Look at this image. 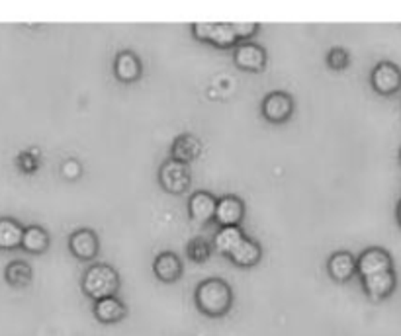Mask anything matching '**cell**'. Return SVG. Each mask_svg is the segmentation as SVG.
Instances as JSON below:
<instances>
[{
  "mask_svg": "<svg viewBox=\"0 0 401 336\" xmlns=\"http://www.w3.org/2000/svg\"><path fill=\"white\" fill-rule=\"evenodd\" d=\"M92 311H94V317L104 325L120 323L127 315L124 301H120L117 297H106V299L94 301V309Z\"/></svg>",
  "mask_w": 401,
  "mask_h": 336,
  "instance_id": "15",
  "label": "cell"
},
{
  "mask_svg": "<svg viewBox=\"0 0 401 336\" xmlns=\"http://www.w3.org/2000/svg\"><path fill=\"white\" fill-rule=\"evenodd\" d=\"M217 200L210 192H196L188 200V213L196 223H210L215 219Z\"/></svg>",
  "mask_w": 401,
  "mask_h": 336,
  "instance_id": "10",
  "label": "cell"
},
{
  "mask_svg": "<svg viewBox=\"0 0 401 336\" xmlns=\"http://www.w3.org/2000/svg\"><path fill=\"white\" fill-rule=\"evenodd\" d=\"M22 247L26 248L27 252H36V254L44 252L45 248L49 247V235H47V231L37 227V225L24 229Z\"/></svg>",
  "mask_w": 401,
  "mask_h": 336,
  "instance_id": "21",
  "label": "cell"
},
{
  "mask_svg": "<svg viewBox=\"0 0 401 336\" xmlns=\"http://www.w3.org/2000/svg\"><path fill=\"white\" fill-rule=\"evenodd\" d=\"M6 280L12 285H26L32 280V270L26 262H12L6 268Z\"/></svg>",
  "mask_w": 401,
  "mask_h": 336,
  "instance_id": "22",
  "label": "cell"
},
{
  "mask_svg": "<svg viewBox=\"0 0 401 336\" xmlns=\"http://www.w3.org/2000/svg\"><path fill=\"white\" fill-rule=\"evenodd\" d=\"M24 229L14 219H0V248L12 250L22 245Z\"/></svg>",
  "mask_w": 401,
  "mask_h": 336,
  "instance_id": "20",
  "label": "cell"
},
{
  "mask_svg": "<svg viewBox=\"0 0 401 336\" xmlns=\"http://www.w3.org/2000/svg\"><path fill=\"white\" fill-rule=\"evenodd\" d=\"M243 239H245V235H243V231L239 227H222L214 237V247L219 254L229 258Z\"/></svg>",
  "mask_w": 401,
  "mask_h": 336,
  "instance_id": "19",
  "label": "cell"
},
{
  "mask_svg": "<svg viewBox=\"0 0 401 336\" xmlns=\"http://www.w3.org/2000/svg\"><path fill=\"white\" fill-rule=\"evenodd\" d=\"M327 270H329V276L335 282H348L352 276L357 274V258L347 250H339L329 258Z\"/></svg>",
  "mask_w": 401,
  "mask_h": 336,
  "instance_id": "13",
  "label": "cell"
},
{
  "mask_svg": "<svg viewBox=\"0 0 401 336\" xmlns=\"http://www.w3.org/2000/svg\"><path fill=\"white\" fill-rule=\"evenodd\" d=\"M192 34L200 41H205V44H212L215 47H233L239 39L233 32L231 24H223V22H217V24H205V22H196L192 24Z\"/></svg>",
  "mask_w": 401,
  "mask_h": 336,
  "instance_id": "4",
  "label": "cell"
},
{
  "mask_svg": "<svg viewBox=\"0 0 401 336\" xmlns=\"http://www.w3.org/2000/svg\"><path fill=\"white\" fill-rule=\"evenodd\" d=\"M82 292L94 301L116 297L120 290V276L108 264H92L82 276Z\"/></svg>",
  "mask_w": 401,
  "mask_h": 336,
  "instance_id": "2",
  "label": "cell"
},
{
  "mask_svg": "<svg viewBox=\"0 0 401 336\" xmlns=\"http://www.w3.org/2000/svg\"><path fill=\"white\" fill-rule=\"evenodd\" d=\"M63 174L67 178H77L80 174V164L79 162H75V160H67V162L63 164Z\"/></svg>",
  "mask_w": 401,
  "mask_h": 336,
  "instance_id": "26",
  "label": "cell"
},
{
  "mask_svg": "<svg viewBox=\"0 0 401 336\" xmlns=\"http://www.w3.org/2000/svg\"><path fill=\"white\" fill-rule=\"evenodd\" d=\"M237 266H243V268H250V266L259 264V260L262 258V248L257 240L253 239H245L241 240V245L235 250L233 254L229 257Z\"/></svg>",
  "mask_w": 401,
  "mask_h": 336,
  "instance_id": "18",
  "label": "cell"
},
{
  "mask_svg": "<svg viewBox=\"0 0 401 336\" xmlns=\"http://www.w3.org/2000/svg\"><path fill=\"white\" fill-rule=\"evenodd\" d=\"M20 164L24 167V170H26V172H32V170L36 168V160L32 159L30 155H22V159H20Z\"/></svg>",
  "mask_w": 401,
  "mask_h": 336,
  "instance_id": "27",
  "label": "cell"
},
{
  "mask_svg": "<svg viewBox=\"0 0 401 336\" xmlns=\"http://www.w3.org/2000/svg\"><path fill=\"white\" fill-rule=\"evenodd\" d=\"M235 65L243 69V71L249 72H260L267 67V53L265 49L257 44H249V41H243L235 47V53H233Z\"/></svg>",
  "mask_w": 401,
  "mask_h": 336,
  "instance_id": "8",
  "label": "cell"
},
{
  "mask_svg": "<svg viewBox=\"0 0 401 336\" xmlns=\"http://www.w3.org/2000/svg\"><path fill=\"white\" fill-rule=\"evenodd\" d=\"M190 168L186 162L169 159L159 170V182L165 192L169 194H184L190 186Z\"/></svg>",
  "mask_w": 401,
  "mask_h": 336,
  "instance_id": "3",
  "label": "cell"
},
{
  "mask_svg": "<svg viewBox=\"0 0 401 336\" xmlns=\"http://www.w3.org/2000/svg\"><path fill=\"white\" fill-rule=\"evenodd\" d=\"M262 115L270 124H284L294 112V100L286 92H270L262 100Z\"/></svg>",
  "mask_w": 401,
  "mask_h": 336,
  "instance_id": "6",
  "label": "cell"
},
{
  "mask_svg": "<svg viewBox=\"0 0 401 336\" xmlns=\"http://www.w3.org/2000/svg\"><path fill=\"white\" fill-rule=\"evenodd\" d=\"M233 32H235V36L237 39H249L257 34V30H259V24H255V22H233L231 24Z\"/></svg>",
  "mask_w": 401,
  "mask_h": 336,
  "instance_id": "25",
  "label": "cell"
},
{
  "mask_svg": "<svg viewBox=\"0 0 401 336\" xmlns=\"http://www.w3.org/2000/svg\"><path fill=\"white\" fill-rule=\"evenodd\" d=\"M69 247H71L72 254L80 260H92L98 254V237L90 229L75 231L69 239Z\"/></svg>",
  "mask_w": 401,
  "mask_h": 336,
  "instance_id": "11",
  "label": "cell"
},
{
  "mask_svg": "<svg viewBox=\"0 0 401 336\" xmlns=\"http://www.w3.org/2000/svg\"><path fill=\"white\" fill-rule=\"evenodd\" d=\"M153 272L160 282L174 283L182 276V260L174 252H160L153 262Z\"/></svg>",
  "mask_w": 401,
  "mask_h": 336,
  "instance_id": "12",
  "label": "cell"
},
{
  "mask_svg": "<svg viewBox=\"0 0 401 336\" xmlns=\"http://www.w3.org/2000/svg\"><path fill=\"white\" fill-rule=\"evenodd\" d=\"M245 217V204L237 195H223L217 200L215 219L222 227H239V223Z\"/></svg>",
  "mask_w": 401,
  "mask_h": 336,
  "instance_id": "9",
  "label": "cell"
},
{
  "mask_svg": "<svg viewBox=\"0 0 401 336\" xmlns=\"http://www.w3.org/2000/svg\"><path fill=\"white\" fill-rule=\"evenodd\" d=\"M327 65L335 71H340L348 65V53L340 47H333L329 53H327Z\"/></svg>",
  "mask_w": 401,
  "mask_h": 336,
  "instance_id": "24",
  "label": "cell"
},
{
  "mask_svg": "<svg viewBox=\"0 0 401 336\" xmlns=\"http://www.w3.org/2000/svg\"><path fill=\"white\" fill-rule=\"evenodd\" d=\"M362 287H364L366 295L370 299L380 301L383 297H388L395 287V274L393 270L382 272V274L370 276V278H362Z\"/></svg>",
  "mask_w": 401,
  "mask_h": 336,
  "instance_id": "14",
  "label": "cell"
},
{
  "mask_svg": "<svg viewBox=\"0 0 401 336\" xmlns=\"http://www.w3.org/2000/svg\"><path fill=\"white\" fill-rule=\"evenodd\" d=\"M388 270H392V257L382 248H368L357 260V272L360 278H370Z\"/></svg>",
  "mask_w": 401,
  "mask_h": 336,
  "instance_id": "7",
  "label": "cell"
},
{
  "mask_svg": "<svg viewBox=\"0 0 401 336\" xmlns=\"http://www.w3.org/2000/svg\"><path fill=\"white\" fill-rule=\"evenodd\" d=\"M370 82H372V89L378 94L390 96V94H395L401 89V71L393 63H378L374 71H372Z\"/></svg>",
  "mask_w": 401,
  "mask_h": 336,
  "instance_id": "5",
  "label": "cell"
},
{
  "mask_svg": "<svg viewBox=\"0 0 401 336\" xmlns=\"http://www.w3.org/2000/svg\"><path fill=\"white\" fill-rule=\"evenodd\" d=\"M172 159L174 160H180V162H190V160H194L202 153V143L198 141L194 135H190V133H184V135H179L174 143H172Z\"/></svg>",
  "mask_w": 401,
  "mask_h": 336,
  "instance_id": "17",
  "label": "cell"
},
{
  "mask_svg": "<svg viewBox=\"0 0 401 336\" xmlns=\"http://www.w3.org/2000/svg\"><path fill=\"white\" fill-rule=\"evenodd\" d=\"M114 72L116 79L122 82H135L141 77V61L134 51H122L117 53L116 63H114Z\"/></svg>",
  "mask_w": 401,
  "mask_h": 336,
  "instance_id": "16",
  "label": "cell"
},
{
  "mask_svg": "<svg viewBox=\"0 0 401 336\" xmlns=\"http://www.w3.org/2000/svg\"><path fill=\"white\" fill-rule=\"evenodd\" d=\"M194 299L200 313H204L205 317H223L231 309L233 292L227 282L219 278H210L198 285Z\"/></svg>",
  "mask_w": 401,
  "mask_h": 336,
  "instance_id": "1",
  "label": "cell"
},
{
  "mask_svg": "<svg viewBox=\"0 0 401 336\" xmlns=\"http://www.w3.org/2000/svg\"><path fill=\"white\" fill-rule=\"evenodd\" d=\"M397 221H400V225H401V202H400V205H397Z\"/></svg>",
  "mask_w": 401,
  "mask_h": 336,
  "instance_id": "28",
  "label": "cell"
},
{
  "mask_svg": "<svg viewBox=\"0 0 401 336\" xmlns=\"http://www.w3.org/2000/svg\"><path fill=\"white\" fill-rule=\"evenodd\" d=\"M188 257L192 258L194 262H204L212 254V248L205 243L204 239H194L188 243Z\"/></svg>",
  "mask_w": 401,
  "mask_h": 336,
  "instance_id": "23",
  "label": "cell"
}]
</instances>
